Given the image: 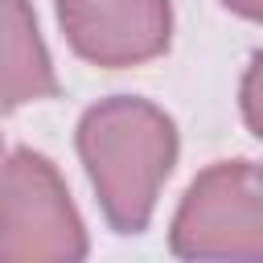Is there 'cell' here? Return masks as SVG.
Instances as JSON below:
<instances>
[{
	"mask_svg": "<svg viewBox=\"0 0 263 263\" xmlns=\"http://www.w3.org/2000/svg\"><path fill=\"white\" fill-rule=\"evenodd\" d=\"M82 152L95 185L107 189L111 218L123 230H140L152 210V189L177 152L173 123L144 103L119 99L82 119Z\"/></svg>",
	"mask_w": 263,
	"mask_h": 263,
	"instance_id": "1",
	"label": "cell"
},
{
	"mask_svg": "<svg viewBox=\"0 0 263 263\" xmlns=\"http://www.w3.org/2000/svg\"><path fill=\"white\" fill-rule=\"evenodd\" d=\"M230 230V242L242 259H259V168L255 160H230L210 168L185 197L177 218V251L201 255L205 238Z\"/></svg>",
	"mask_w": 263,
	"mask_h": 263,
	"instance_id": "2",
	"label": "cell"
},
{
	"mask_svg": "<svg viewBox=\"0 0 263 263\" xmlns=\"http://www.w3.org/2000/svg\"><path fill=\"white\" fill-rule=\"evenodd\" d=\"M62 25L78 53L123 66L168 45V0H62Z\"/></svg>",
	"mask_w": 263,
	"mask_h": 263,
	"instance_id": "3",
	"label": "cell"
},
{
	"mask_svg": "<svg viewBox=\"0 0 263 263\" xmlns=\"http://www.w3.org/2000/svg\"><path fill=\"white\" fill-rule=\"evenodd\" d=\"M49 90V62L25 0H0V103L12 107L21 99H37Z\"/></svg>",
	"mask_w": 263,
	"mask_h": 263,
	"instance_id": "4",
	"label": "cell"
},
{
	"mask_svg": "<svg viewBox=\"0 0 263 263\" xmlns=\"http://www.w3.org/2000/svg\"><path fill=\"white\" fill-rule=\"evenodd\" d=\"M226 8H234L238 16H247V21H259V0H226Z\"/></svg>",
	"mask_w": 263,
	"mask_h": 263,
	"instance_id": "5",
	"label": "cell"
}]
</instances>
